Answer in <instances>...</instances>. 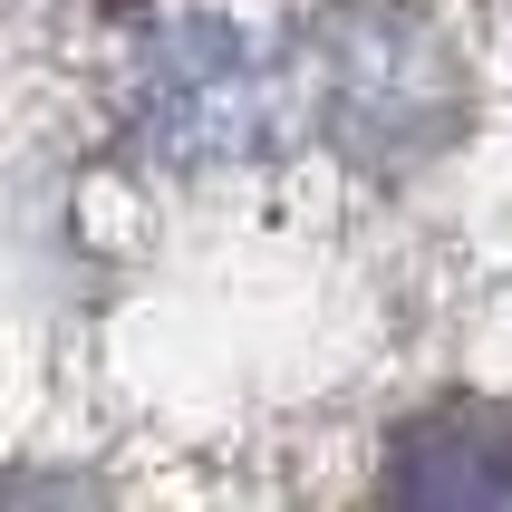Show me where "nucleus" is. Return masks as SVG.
I'll list each match as a JSON object with an SVG mask.
<instances>
[{
    "label": "nucleus",
    "mask_w": 512,
    "mask_h": 512,
    "mask_svg": "<svg viewBox=\"0 0 512 512\" xmlns=\"http://www.w3.org/2000/svg\"><path fill=\"white\" fill-rule=\"evenodd\" d=\"M387 493L426 503V512H512V416L455 406V416L406 426L397 464H387Z\"/></svg>",
    "instance_id": "3"
},
{
    "label": "nucleus",
    "mask_w": 512,
    "mask_h": 512,
    "mask_svg": "<svg viewBox=\"0 0 512 512\" xmlns=\"http://www.w3.org/2000/svg\"><path fill=\"white\" fill-rule=\"evenodd\" d=\"M126 116L136 136L174 165H223V155H252L261 126H271V78H261L252 39H232L223 20H174L136 49V78H126Z\"/></svg>",
    "instance_id": "2"
},
{
    "label": "nucleus",
    "mask_w": 512,
    "mask_h": 512,
    "mask_svg": "<svg viewBox=\"0 0 512 512\" xmlns=\"http://www.w3.org/2000/svg\"><path fill=\"white\" fill-rule=\"evenodd\" d=\"M310 68H319L329 136L348 155H368V165H416V155H435L455 136V116H464V78L445 58V39L416 10H387V0L329 10Z\"/></svg>",
    "instance_id": "1"
}]
</instances>
